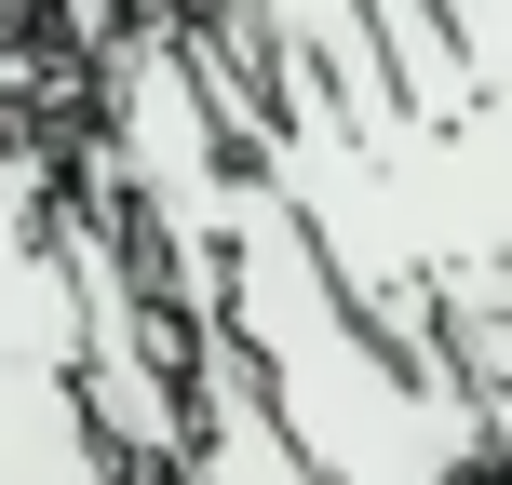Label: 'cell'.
Segmentation results:
<instances>
[{"mask_svg":"<svg viewBox=\"0 0 512 485\" xmlns=\"http://www.w3.org/2000/svg\"><path fill=\"white\" fill-rule=\"evenodd\" d=\"M230 324L256 405L283 418V445L310 459V485H486V405L445 364H405L351 297H337L324 243L297 230L270 176L243 162L230 189Z\"/></svg>","mask_w":512,"mask_h":485,"instance_id":"obj_1","label":"cell"},{"mask_svg":"<svg viewBox=\"0 0 512 485\" xmlns=\"http://www.w3.org/2000/svg\"><path fill=\"white\" fill-rule=\"evenodd\" d=\"M0 485H122L81 405V297L54 256L41 149H0Z\"/></svg>","mask_w":512,"mask_h":485,"instance_id":"obj_2","label":"cell"},{"mask_svg":"<svg viewBox=\"0 0 512 485\" xmlns=\"http://www.w3.org/2000/svg\"><path fill=\"white\" fill-rule=\"evenodd\" d=\"M176 485H310V459L283 445V418L256 405L230 324L189 337V459H176Z\"/></svg>","mask_w":512,"mask_h":485,"instance_id":"obj_3","label":"cell"},{"mask_svg":"<svg viewBox=\"0 0 512 485\" xmlns=\"http://www.w3.org/2000/svg\"><path fill=\"white\" fill-rule=\"evenodd\" d=\"M189 41H203L216 68H256V81H270V54H256V0H189Z\"/></svg>","mask_w":512,"mask_h":485,"instance_id":"obj_4","label":"cell"},{"mask_svg":"<svg viewBox=\"0 0 512 485\" xmlns=\"http://www.w3.org/2000/svg\"><path fill=\"white\" fill-rule=\"evenodd\" d=\"M486 485H512V472H486Z\"/></svg>","mask_w":512,"mask_h":485,"instance_id":"obj_5","label":"cell"}]
</instances>
